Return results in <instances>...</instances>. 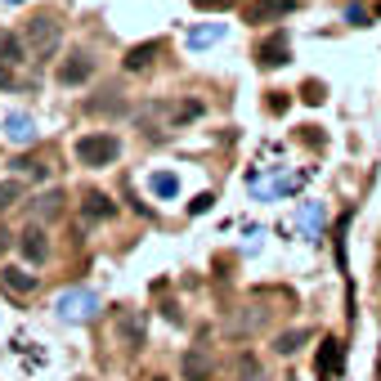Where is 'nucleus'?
<instances>
[{
  "mask_svg": "<svg viewBox=\"0 0 381 381\" xmlns=\"http://www.w3.org/2000/svg\"><path fill=\"white\" fill-rule=\"evenodd\" d=\"M117 153H121V139H117V135H108V130L77 139V162L81 166H113Z\"/></svg>",
  "mask_w": 381,
  "mask_h": 381,
  "instance_id": "obj_1",
  "label": "nucleus"
},
{
  "mask_svg": "<svg viewBox=\"0 0 381 381\" xmlns=\"http://www.w3.org/2000/svg\"><path fill=\"white\" fill-rule=\"evenodd\" d=\"M139 117H149V121H162L166 130H175L184 126V121H198L202 117V104L198 99H175V104H149Z\"/></svg>",
  "mask_w": 381,
  "mask_h": 381,
  "instance_id": "obj_2",
  "label": "nucleus"
},
{
  "mask_svg": "<svg viewBox=\"0 0 381 381\" xmlns=\"http://www.w3.org/2000/svg\"><path fill=\"white\" fill-rule=\"evenodd\" d=\"M23 41L32 45V54H36V58H50V54L58 50V41H63V32H58V23H54L50 14H41V18H32V23H27Z\"/></svg>",
  "mask_w": 381,
  "mask_h": 381,
  "instance_id": "obj_3",
  "label": "nucleus"
},
{
  "mask_svg": "<svg viewBox=\"0 0 381 381\" xmlns=\"http://www.w3.org/2000/svg\"><path fill=\"white\" fill-rule=\"evenodd\" d=\"M94 310H99V296L85 287H72V292H58L54 296V314L68 318V323H81V318H90Z\"/></svg>",
  "mask_w": 381,
  "mask_h": 381,
  "instance_id": "obj_4",
  "label": "nucleus"
},
{
  "mask_svg": "<svg viewBox=\"0 0 381 381\" xmlns=\"http://www.w3.org/2000/svg\"><path fill=\"white\" fill-rule=\"evenodd\" d=\"M144 332H149V323H144L139 310H126V314L117 318V341H121L126 350H139V346H144Z\"/></svg>",
  "mask_w": 381,
  "mask_h": 381,
  "instance_id": "obj_5",
  "label": "nucleus"
},
{
  "mask_svg": "<svg viewBox=\"0 0 381 381\" xmlns=\"http://www.w3.org/2000/svg\"><path fill=\"white\" fill-rule=\"evenodd\" d=\"M292 58V41H287V32H269L265 41H261V68H282Z\"/></svg>",
  "mask_w": 381,
  "mask_h": 381,
  "instance_id": "obj_6",
  "label": "nucleus"
},
{
  "mask_svg": "<svg viewBox=\"0 0 381 381\" xmlns=\"http://www.w3.org/2000/svg\"><path fill=\"white\" fill-rule=\"evenodd\" d=\"M0 130H5V139L14 144V149H27V144H36V121H32L27 113H9Z\"/></svg>",
  "mask_w": 381,
  "mask_h": 381,
  "instance_id": "obj_7",
  "label": "nucleus"
},
{
  "mask_svg": "<svg viewBox=\"0 0 381 381\" xmlns=\"http://www.w3.org/2000/svg\"><path fill=\"white\" fill-rule=\"evenodd\" d=\"M90 72H94V58L77 50V54H68L63 63H58V81H63V85H81Z\"/></svg>",
  "mask_w": 381,
  "mask_h": 381,
  "instance_id": "obj_8",
  "label": "nucleus"
},
{
  "mask_svg": "<svg viewBox=\"0 0 381 381\" xmlns=\"http://www.w3.org/2000/svg\"><path fill=\"white\" fill-rule=\"evenodd\" d=\"M18 247H23V256H27L32 265H45V256H50V242H45V233L36 225H27L18 233Z\"/></svg>",
  "mask_w": 381,
  "mask_h": 381,
  "instance_id": "obj_9",
  "label": "nucleus"
},
{
  "mask_svg": "<svg viewBox=\"0 0 381 381\" xmlns=\"http://www.w3.org/2000/svg\"><path fill=\"white\" fill-rule=\"evenodd\" d=\"M225 32H229V23H202V27H189L184 45H189V50H206V45H216Z\"/></svg>",
  "mask_w": 381,
  "mask_h": 381,
  "instance_id": "obj_10",
  "label": "nucleus"
},
{
  "mask_svg": "<svg viewBox=\"0 0 381 381\" xmlns=\"http://www.w3.org/2000/svg\"><path fill=\"white\" fill-rule=\"evenodd\" d=\"M211 373H216L211 354H202V350L184 354V377H189V381H211Z\"/></svg>",
  "mask_w": 381,
  "mask_h": 381,
  "instance_id": "obj_11",
  "label": "nucleus"
},
{
  "mask_svg": "<svg viewBox=\"0 0 381 381\" xmlns=\"http://www.w3.org/2000/svg\"><path fill=\"white\" fill-rule=\"evenodd\" d=\"M292 0H256V5H247V23H265V18H278L287 14Z\"/></svg>",
  "mask_w": 381,
  "mask_h": 381,
  "instance_id": "obj_12",
  "label": "nucleus"
},
{
  "mask_svg": "<svg viewBox=\"0 0 381 381\" xmlns=\"http://www.w3.org/2000/svg\"><path fill=\"white\" fill-rule=\"evenodd\" d=\"M157 54H162V41H144V45H135V50L126 54V68H130V72H144Z\"/></svg>",
  "mask_w": 381,
  "mask_h": 381,
  "instance_id": "obj_13",
  "label": "nucleus"
},
{
  "mask_svg": "<svg viewBox=\"0 0 381 381\" xmlns=\"http://www.w3.org/2000/svg\"><path fill=\"white\" fill-rule=\"evenodd\" d=\"M23 54H27V41L14 32H0V63H23Z\"/></svg>",
  "mask_w": 381,
  "mask_h": 381,
  "instance_id": "obj_14",
  "label": "nucleus"
},
{
  "mask_svg": "<svg viewBox=\"0 0 381 381\" xmlns=\"http://www.w3.org/2000/svg\"><path fill=\"white\" fill-rule=\"evenodd\" d=\"M85 113H90V117H99V113H126V99H121L117 90H104L99 99L85 104Z\"/></svg>",
  "mask_w": 381,
  "mask_h": 381,
  "instance_id": "obj_15",
  "label": "nucleus"
},
{
  "mask_svg": "<svg viewBox=\"0 0 381 381\" xmlns=\"http://www.w3.org/2000/svg\"><path fill=\"white\" fill-rule=\"evenodd\" d=\"M149 189L157 193V198H175V193H180V175H175V170H153Z\"/></svg>",
  "mask_w": 381,
  "mask_h": 381,
  "instance_id": "obj_16",
  "label": "nucleus"
},
{
  "mask_svg": "<svg viewBox=\"0 0 381 381\" xmlns=\"http://www.w3.org/2000/svg\"><path fill=\"white\" fill-rule=\"evenodd\" d=\"M81 211H85V216H90V220H108V216H113V211H117V206H113V202H108V198H104V193H85V198H81Z\"/></svg>",
  "mask_w": 381,
  "mask_h": 381,
  "instance_id": "obj_17",
  "label": "nucleus"
},
{
  "mask_svg": "<svg viewBox=\"0 0 381 381\" xmlns=\"http://www.w3.org/2000/svg\"><path fill=\"white\" fill-rule=\"evenodd\" d=\"M5 292H18V296H27V292H36V274H23V269H5Z\"/></svg>",
  "mask_w": 381,
  "mask_h": 381,
  "instance_id": "obj_18",
  "label": "nucleus"
},
{
  "mask_svg": "<svg viewBox=\"0 0 381 381\" xmlns=\"http://www.w3.org/2000/svg\"><path fill=\"white\" fill-rule=\"evenodd\" d=\"M332 368H341V341H332V337H327V341H323V350H318V373L327 377Z\"/></svg>",
  "mask_w": 381,
  "mask_h": 381,
  "instance_id": "obj_19",
  "label": "nucleus"
},
{
  "mask_svg": "<svg viewBox=\"0 0 381 381\" xmlns=\"http://www.w3.org/2000/svg\"><path fill=\"white\" fill-rule=\"evenodd\" d=\"M318 225H323V206H318V202H305V211H301V229L314 238V233H318Z\"/></svg>",
  "mask_w": 381,
  "mask_h": 381,
  "instance_id": "obj_20",
  "label": "nucleus"
},
{
  "mask_svg": "<svg viewBox=\"0 0 381 381\" xmlns=\"http://www.w3.org/2000/svg\"><path fill=\"white\" fill-rule=\"evenodd\" d=\"M23 198V184L18 180H0V211H5L9 202H18Z\"/></svg>",
  "mask_w": 381,
  "mask_h": 381,
  "instance_id": "obj_21",
  "label": "nucleus"
},
{
  "mask_svg": "<svg viewBox=\"0 0 381 381\" xmlns=\"http://www.w3.org/2000/svg\"><path fill=\"white\" fill-rule=\"evenodd\" d=\"M301 341H305V332H282V337L274 341V350H278V354H292V350L301 346Z\"/></svg>",
  "mask_w": 381,
  "mask_h": 381,
  "instance_id": "obj_22",
  "label": "nucleus"
},
{
  "mask_svg": "<svg viewBox=\"0 0 381 381\" xmlns=\"http://www.w3.org/2000/svg\"><path fill=\"white\" fill-rule=\"evenodd\" d=\"M211 206H216V198H211V193H198V198L189 202V216H206Z\"/></svg>",
  "mask_w": 381,
  "mask_h": 381,
  "instance_id": "obj_23",
  "label": "nucleus"
},
{
  "mask_svg": "<svg viewBox=\"0 0 381 381\" xmlns=\"http://www.w3.org/2000/svg\"><path fill=\"white\" fill-rule=\"evenodd\" d=\"M238 0H193V9H202V14H216V9H233Z\"/></svg>",
  "mask_w": 381,
  "mask_h": 381,
  "instance_id": "obj_24",
  "label": "nucleus"
},
{
  "mask_svg": "<svg viewBox=\"0 0 381 381\" xmlns=\"http://www.w3.org/2000/svg\"><path fill=\"white\" fill-rule=\"evenodd\" d=\"M58 211H63V206H58V193H45V198H41V216L58 220Z\"/></svg>",
  "mask_w": 381,
  "mask_h": 381,
  "instance_id": "obj_25",
  "label": "nucleus"
},
{
  "mask_svg": "<svg viewBox=\"0 0 381 381\" xmlns=\"http://www.w3.org/2000/svg\"><path fill=\"white\" fill-rule=\"evenodd\" d=\"M23 175H45V162H36V157H23V162H14Z\"/></svg>",
  "mask_w": 381,
  "mask_h": 381,
  "instance_id": "obj_26",
  "label": "nucleus"
},
{
  "mask_svg": "<svg viewBox=\"0 0 381 381\" xmlns=\"http://www.w3.org/2000/svg\"><path fill=\"white\" fill-rule=\"evenodd\" d=\"M305 104H323V81H305Z\"/></svg>",
  "mask_w": 381,
  "mask_h": 381,
  "instance_id": "obj_27",
  "label": "nucleus"
},
{
  "mask_svg": "<svg viewBox=\"0 0 381 381\" xmlns=\"http://www.w3.org/2000/svg\"><path fill=\"white\" fill-rule=\"evenodd\" d=\"M242 381H261V373H256V359H251V354H242Z\"/></svg>",
  "mask_w": 381,
  "mask_h": 381,
  "instance_id": "obj_28",
  "label": "nucleus"
},
{
  "mask_svg": "<svg viewBox=\"0 0 381 381\" xmlns=\"http://www.w3.org/2000/svg\"><path fill=\"white\" fill-rule=\"evenodd\" d=\"M269 113H287V94H282V90L269 94Z\"/></svg>",
  "mask_w": 381,
  "mask_h": 381,
  "instance_id": "obj_29",
  "label": "nucleus"
},
{
  "mask_svg": "<svg viewBox=\"0 0 381 381\" xmlns=\"http://www.w3.org/2000/svg\"><path fill=\"white\" fill-rule=\"evenodd\" d=\"M0 90H14V72H9V63H0Z\"/></svg>",
  "mask_w": 381,
  "mask_h": 381,
  "instance_id": "obj_30",
  "label": "nucleus"
},
{
  "mask_svg": "<svg viewBox=\"0 0 381 381\" xmlns=\"http://www.w3.org/2000/svg\"><path fill=\"white\" fill-rule=\"evenodd\" d=\"M5 247H9V233H5V229H0V251H5Z\"/></svg>",
  "mask_w": 381,
  "mask_h": 381,
  "instance_id": "obj_31",
  "label": "nucleus"
},
{
  "mask_svg": "<svg viewBox=\"0 0 381 381\" xmlns=\"http://www.w3.org/2000/svg\"><path fill=\"white\" fill-rule=\"evenodd\" d=\"M377 18H381V0H377Z\"/></svg>",
  "mask_w": 381,
  "mask_h": 381,
  "instance_id": "obj_32",
  "label": "nucleus"
},
{
  "mask_svg": "<svg viewBox=\"0 0 381 381\" xmlns=\"http://www.w3.org/2000/svg\"><path fill=\"white\" fill-rule=\"evenodd\" d=\"M9 5H23V0H9Z\"/></svg>",
  "mask_w": 381,
  "mask_h": 381,
  "instance_id": "obj_33",
  "label": "nucleus"
},
{
  "mask_svg": "<svg viewBox=\"0 0 381 381\" xmlns=\"http://www.w3.org/2000/svg\"><path fill=\"white\" fill-rule=\"evenodd\" d=\"M153 381H166V377H153Z\"/></svg>",
  "mask_w": 381,
  "mask_h": 381,
  "instance_id": "obj_34",
  "label": "nucleus"
}]
</instances>
